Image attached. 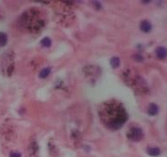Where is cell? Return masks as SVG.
Listing matches in <instances>:
<instances>
[{
    "instance_id": "cell-1",
    "label": "cell",
    "mask_w": 167,
    "mask_h": 157,
    "mask_svg": "<svg viewBox=\"0 0 167 157\" xmlns=\"http://www.w3.org/2000/svg\"><path fill=\"white\" fill-rule=\"evenodd\" d=\"M105 112L102 114V118H105V124L112 129H118L121 128L127 120V114L124 109L120 106H109L107 109H103Z\"/></svg>"
},
{
    "instance_id": "cell-2",
    "label": "cell",
    "mask_w": 167,
    "mask_h": 157,
    "mask_svg": "<svg viewBox=\"0 0 167 157\" xmlns=\"http://www.w3.org/2000/svg\"><path fill=\"white\" fill-rule=\"evenodd\" d=\"M143 132L141 128L134 127L130 129V132L128 133V137L133 142H140L143 139Z\"/></svg>"
},
{
    "instance_id": "cell-3",
    "label": "cell",
    "mask_w": 167,
    "mask_h": 157,
    "mask_svg": "<svg viewBox=\"0 0 167 157\" xmlns=\"http://www.w3.org/2000/svg\"><path fill=\"white\" fill-rule=\"evenodd\" d=\"M156 56L160 60H164L167 58V49L164 47H158L156 49Z\"/></svg>"
},
{
    "instance_id": "cell-4",
    "label": "cell",
    "mask_w": 167,
    "mask_h": 157,
    "mask_svg": "<svg viewBox=\"0 0 167 157\" xmlns=\"http://www.w3.org/2000/svg\"><path fill=\"white\" fill-rule=\"evenodd\" d=\"M140 28H141V30L144 33H148L153 29V26L151 24V22H149L148 20H142L141 24H140Z\"/></svg>"
},
{
    "instance_id": "cell-5",
    "label": "cell",
    "mask_w": 167,
    "mask_h": 157,
    "mask_svg": "<svg viewBox=\"0 0 167 157\" xmlns=\"http://www.w3.org/2000/svg\"><path fill=\"white\" fill-rule=\"evenodd\" d=\"M158 113H159V107L156 104H154V103L150 104L149 109H148V114L151 116H155V115H157Z\"/></svg>"
},
{
    "instance_id": "cell-6",
    "label": "cell",
    "mask_w": 167,
    "mask_h": 157,
    "mask_svg": "<svg viewBox=\"0 0 167 157\" xmlns=\"http://www.w3.org/2000/svg\"><path fill=\"white\" fill-rule=\"evenodd\" d=\"M147 153L151 156H158L161 154V150L158 147H150L147 150Z\"/></svg>"
},
{
    "instance_id": "cell-7",
    "label": "cell",
    "mask_w": 167,
    "mask_h": 157,
    "mask_svg": "<svg viewBox=\"0 0 167 157\" xmlns=\"http://www.w3.org/2000/svg\"><path fill=\"white\" fill-rule=\"evenodd\" d=\"M51 74V68L50 67H46V68H43L41 70V71L40 72L39 74V77L40 78H46L48 75H49Z\"/></svg>"
},
{
    "instance_id": "cell-8",
    "label": "cell",
    "mask_w": 167,
    "mask_h": 157,
    "mask_svg": "<svg viewBox=\"0 0 167 157\" xmlns=\"http://www.w3.org/2000/svg\"><path fill=\"white\" fill-rule=\"evenodd\" d=\"M8 43V35L4 32H0V47L6 46Z\"/></svg>"
},
{
    "instance_id": "cell-9",
    "label": "cell",
    "mask_w": 167,
    "mask_h": 157,
    "mask_svg": "<svg viewBox=\"0 0 167 157\" xmlns=\"http://www.w3.org/2000/svg\"><path fill=\"white\" fill-rule=\"evenodd\" d=\"M41 44L43 47H45V48H49L52 45V41H51L50 38L45 37V38H43V39L41 41Z\"/></svg>"
},
{
    "instance_id": "cell-10",
    "label": "cell",
    "mask_w": 167,
    "mask_h": 157,
    "mask_svg": "<svg viewBox=\"0 0 167 157\" xmlns=\"http://www.w3.org/2000/svg\"><path fill=\"white\" fill-rule=\"evenodd\" d=\"M120 58L118 57H113L111 60H110V64H111V66L113 68H117L118 67V65H120Z\"/></svg>"
},
{
    "instance_id": "cell-11",
    "label": "cell",
    "mask_w": 167,
    "mask_h": 157,
    "mask_svg": "<svg viewBox=\"0 0 167 157\" xmlns=\"http://www.w3.org/2000/svg\"><path fill=\"white\" fill-rule=\"evenodd\" d=\"M9 157H21V154L19 153H17V151H13L9 154Z\"/></svg>"
},
{
    "instance_id": "cell-12",
    "label": "cell",
    "mask_w": 167,
    "mask_h": 157,
    "mask_svg": "<svg viewBox=\"0 0 167 157\" xmlns=\"http://www.w3.org/2000/svg\"><path fill=\"white\" fill-rule=\"evenodd\" d=\"M134 59H135L136 61H143V57H142L141 55H135L134 56Z\"/></svg>"
}]
</instances>
